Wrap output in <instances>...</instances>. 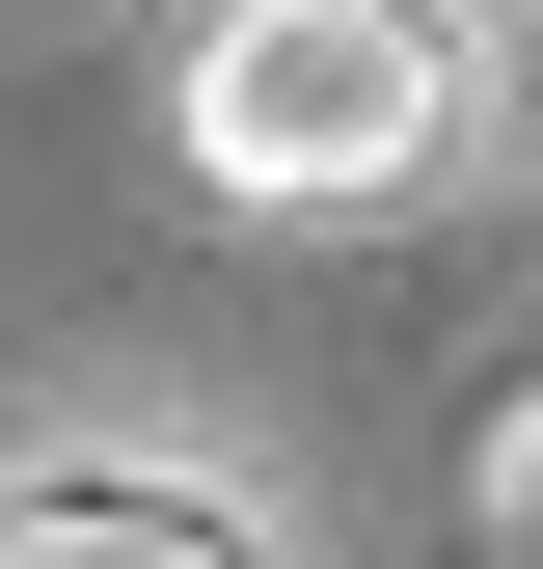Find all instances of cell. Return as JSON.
I'll return each instance as SVG.
<instances>
[{
	"instance_id": "obj_1",
	"label": "cell",
	"mask_w": 543,
	"mask_h": 569,
	"mask_svg": "<svg viewBox=\"0 0 543 569\" xmlns=\"http://www.w3.org/2000/svg\"><path fill=\"white\" fill-rule=\"evenodd\" d=\"M164 136L245 218H381L462 136V0H218V28L164 54Z\"/></svg>"
},
{
	"instance_id": "obj_2",
	"label": "cell",
	"mask_w": 543,
	"mask_h": 569,
	"mask_svg": "<svg viewBox=\"0 0 543 569\" xmlns=\"http://www.w3.org/2000/svg\"><path fill=\"white\" fill-rule=\"evenodd\" d=\"M0 569H272L218 488H164V461H28L0 488Z\"/></svg>"
},
{
	"instance_id": "obj_3",
	"label": "cell",
	"mask_w": 543,
	"mask_h": 569,
	"mask_svg": "<svg viewBox=\"0 0 543 569\" xmlns=\"http://www.w3.org/2000/svg\"><path fill=\"white\" fill-rule=\"evenodd\" d=\"M462 516H490V569H543V380L490 407V461H462Z\"/></svg>"
},
{
	"instance_id": "obj_4",
	"label": "cell",
	"mask_w": 543,
	"mask_h": 569,
	"mask_svg": "<svg viewBox=\"0 0 543 569\" xmlns=\"http://www.w3.org/2000/svg\"><path fill=\"white\" fill-rule=\"evenodd\" d=\"M516 109H543V28H516Z\"/></svg>"
}]
</instances>
